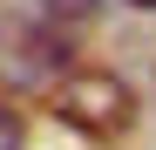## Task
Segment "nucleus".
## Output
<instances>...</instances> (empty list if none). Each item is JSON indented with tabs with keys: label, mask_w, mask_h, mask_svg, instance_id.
<instances>
[{
	"label": "nucleus",
	"mask_w": 156,
	"mask_h": 150,
	"mask_svg": "<svg viewBox=\"0 0 156 150\" xmlns=\"http://www.w3.org/2000/svg\"><path fill=\"white\" fill-rule=\"evenodd\" d=\"M14 143H20V130H14V116L0 109V150H14Z\"/></svg>",
	"instance_id": "2"
},
{
	"label": "nucleus",
	"mask_w": 156,
	"mask_h": 150,
	"mask_svg": "<svg viewBox=\"0 0 156 150\" xmlns=\"http://www.w3.org/2000/svg\"><path fill=\"white\" fill-rule=\"evenodd\" d=\"M55 116L82 137H122L136 123V96L115 68H75L55 82Z\"/></svg>",
	"instance_id": "1"
},
{
	"label": "nucleus",
	"mask_w": 156,
	"mask_h": 150,
	"mask_svg": "<svg viewBox=\"0 0 156 150\" xmlns=\"http://www.w3.org/2000/svg\"><path fill=\"white\" fill-rule=\"evenodd\" d=\"M129 7H149V14H156V0H129Z\"/></svg>",
	"instance_id": "3"
}]
</instances>
